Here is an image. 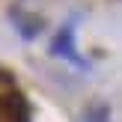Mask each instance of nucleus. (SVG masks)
I'll list each match as a JSON object with an SVG mask.
<instances>
[{
	"label": "nucleus",
	"mask_w": 122,
	"mask_h": 122,
	"mask_svg": "<svg viewBox=\"0 0 122 122\" xmlns=\"http://www.w3.org/2000/svg\"><path fill=\"white\" fill-rule=\"evenodd\" d=\"M51 54H54V57L69 60V63L77 66V69H86V60L77 54V45H75V27H71V24H66V27L57 30V36H54V42H51Z\"/></svg>",
	"instance_id": "obj_1"
},
{
	"label": "nucleus",
	"mask_w": 122,
	"mask_h": 122,
	"mask_svg": "<svg viewBox=\"0 0 122 122\" xmlns=\"http://www.w3.org/2000/svg\"><path fill=\"white\" fill-rule=\"evenodd\" d=\"M9 21H12V27L18 30V36H21L24 42H33L36 36L42 33V27H45V21H42L36 12H27V9H9Z\"/></svg>",
	"instance_id": "obj_2"
},
{
	"label": "nucleus",
	"mask_w": 122,
	"mask_h": 122,
	"mask_svg": "<svg viewBox=\"0 0 122 122\" xmlns=\"http://www.w3.org/2000/svg\"><path fill=\"white\" fill-rule=\"evenodd\" d=\"M81 122H110V104H107V101H92V104L83 110Z\"/></svg>",
	"instance_id": "obj_3"
}]
</instances>
